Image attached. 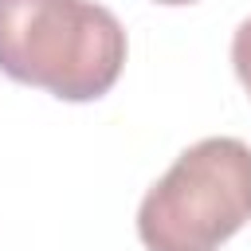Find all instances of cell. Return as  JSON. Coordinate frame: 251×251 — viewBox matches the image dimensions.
Listing matches in <instances>:
<instances>
[{
  "label": "cell",
  "mask_w": 251,
  "mask_h": 251,
  "mask_svg": "<svg viewBox=\"0 0 251 251\" xmlns=\"http://www.w3.org/2000/svg\"><path fill=\"white\" fill-rule=\"evenodd\" d=\"M157 4H169V8H176V4H196V0H157Z\"/></svg>",
  "instance_id": "4"
},
{
  "label": "cell",
  "mask_w": 251,
  "mask_h": 251,
  "mask_svg": "<svg viewBox=\"0 0 251 251\" xmlns=\"http://www.w3.org/2000/svg\"><path fill=\"white\" fill-rule=\"evenodd\" d=\"M251 220V145L204 137L141 196L137 239L145 251H216Z\"/></svg>",
  "instance_id": "2"
},
{
  "label": "cell",
  "mask_w": 251,
  "mask_h": 251,
  "mask_svg": "<svg viewBox=\"0 0 251 251\" xmlns=\"http://www.w3.org/2000/svg\"><path fill=\"white\" fill-rule=\"evenodd\" d=\"M231 67H235V75H239V82H243V90L251 98V16L231 35Z\"/></svg>",
  "instance_id": "3"
},
{
  "label": "cell",
  "mask_w": 251,
  "mask_h": 251,
  "mask_svg": "<svg viewBox=\"0 0 251 251\" xmlns=\"http://www.w3.org/2000/svg\"><path fill=\"white\" fill-rule=\"evenodd\" d=\"M126 27L94 0H0V71L63 102L102 98L126 67Z\"/></svg>",
  "instance_id": "1"
}]
</instances>
